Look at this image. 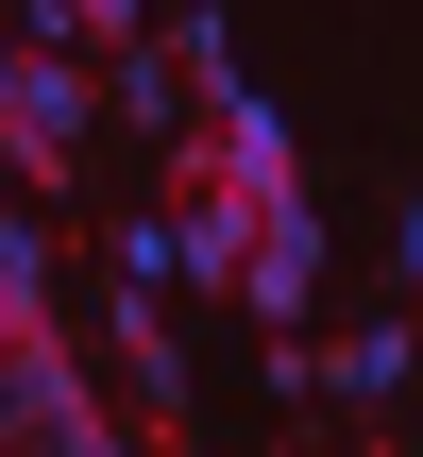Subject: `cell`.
<instances>
[{"mask_svg": "<svg viewBox=\"0 0 423 457\" xmlns=\"http://www.w3.org/2000/svg\"><path fill=\"white\" fill-rule=\"evenodd\" d=\"M85 136H102V68H85V51H17V34H0V153H17V187H34V204H68V187H85Z\"/></svg>", "mask_w": 423, "mask_h": 457, "instance_id": "6da1fadb", "label": "cell"}, {"mask_svg": "<svg viewBox=\"0 0 423 457\" xmlns=\"http://www.w3.org/2000/svg\"><path fill=\"white\" fill-rule=\"evenodd\" d=\"M187 170H203V187H237V204H305V153H288V119H271L254 85H203Z\"/></svg>", "mask_w": 423, "mask_h": 457, "instance_id": "7a4b0ae2", "label": "cell"}, {"mask_svg": "<svg viewBox=\"0 0 423 457\" xmlns=\"http://www.w3.org/2000/svg\"><path fill=\"white\" fill-rule=\"evenodd\" d=\"M85 424H102L85 356H0V457H85Z\"/></svg>", "mask_w": 423, "mask_h": 457, "instance_id": "3957f363", "label": "cell"}, {"mask_svg": "<svg viewBox=\"0 0 423 457\" xmlns=\"http://www.w3.org/2000/svg\"><path fill=\"white\" fill-rule=\"evenodd\" d=\"M102 339H119V390H136V424H187V356H170V305H153V271H119Z\"/></svg>", "mask_w": 423, "mask_h": 457, "instance_id": "277c9868", "label": "cell"}, {"mask_svg": "<svg viewBox=\"0 0 423 457\" xmlns=\"http://www.w3.org/2000/svg\"><path fill=\"white\" fill-rule=\"evenodd\" d=\"M254 220H271V204H237V187L187 170V204H170V271H187V288H237V271H254Z\"/></svg>", "mask_w": 423, "mask_h": 457, "instance_id": "5b68a950", "label": "cell"}, {"mask_svg": "<svg viewBox=\"0 0 423 457\" xmlns=\"http://www.w3.org/2000/svg\"><path fill=\"white\" fill-rule=\"evenodd\" d=\"M237 305H254V322H305V305H322V220H305V204H271V220H254Z\"/></svg>", "mask_w": 423, "mask_h": 457, "instance_id": "8992f818", "label": "cell"}, {"mask_svg": "<svg viewBox=\"0 0 423 457\" xmlns=\"http://www.w3.org/2000/svg\"><path fill=\"white\" fill-rule=\"evenodd\" d=\"M407 356H423V322H356V339L322 356V390H356V407H390V390H407Z\"/></svg>", "mask_w": 423, "mask_h": 457, "instance_id": "52a82bcc", "label": "cell"}]
</instances>
